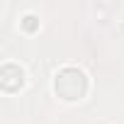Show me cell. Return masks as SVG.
<instances>
[{
  "label": "cell",
  "instance_id": "obj_1",
  "mask_svg": "<svg viewBox=\"0 0 124 124\" xmlns=\"http://www.w3.org/2000/svg\"><path fill=\"white\" fill-rule=\"evenodd\" d=\"M85 90H88V78L80 68L68 66L56 73V93H61L66 100H78L85 95Z\"/></svg>",
  "mask_w": 124,
  "mask_h": 124
}]
</instances>
